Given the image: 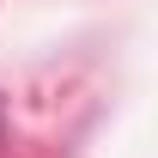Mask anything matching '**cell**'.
Segmentation results:
<instances>
[{
  "label": "cell",
  "mask_w": 158,
  "mask_h": 158,
  "mask_svg": "<svg viewBox=\"0 0 158 158\" xmlns=\"http://www.w3.org/2000/svg\"><path fill=\"white\" fill-rule=\"evenodd\" d=\"M0 128H6V116H0Z\"/></svg>",
  "instance_id": "cell-1"
}]
</instances>
